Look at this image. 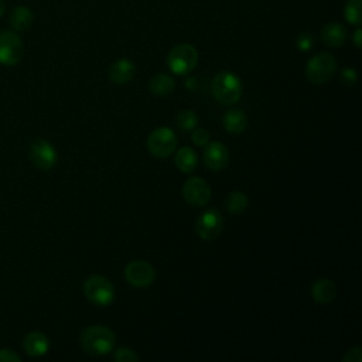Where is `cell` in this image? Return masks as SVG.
<instances>
[{
	"label": "cell",
	"mask_w": 362,
	"mask_h": 362,
	"mask_svg": "<svg viewBox=\"0 0 362 362\" xmlns=\"http://www.w3.org/2000/svg\"><path fill=\"white\" fill-rule=\"evenodd\" d=\"M23 52V42L16 33L0 31V64L14 66L21 61Z\"/></svg>",
	"instance_id": "52a82bcc"
},
{
	"label": "cell",
	"mask_w": 362,
	"mask_h": 362,
	"mask_svg": "<svg viewBox=\"0 0 362 362\" xmlns=\"http://www.w3.org/2000/svg\"><path fill=\"white\" fill-rule=\"evenodd\" d=\"M113 359L116 362H136L140 361V356L130 348H119L113 354Z\"/></svg>",
	"instance_id": "cb8c5ba5"
},
{
	"label": "cell",
	"mask_w": 362,
	"mask_h": 362,
	"mask_svg": "<svg viewBox=\"0 0 362 362\" xmlns=\"http://www.w3.org/2000/svg\"><path fill=\"white\" fill-rule=\"evenodd\" d=\"M134 71H136L134 64L130 59L122 58V59L115 61L110 65V68H109V79L113 83L123 85V83H127L129 81H132V78L134 75Z\"/></svg>",
	"instance_id": "4fadbf2b"
},
{
	"label": "cell",
	"mask_w": 362,
	"mask_h": 362,
	"mask_svg": "<svg viewBox=\"0 0 362 362\" xmlns=\"http://www.w3.org/2000/svg\"><path fill=\"white\" fill-rule=\"evenodd\" d=\"M4 14V3L0 0V17Z\"/></svg>",
	"instance_id": "4dcf8cb0"
},
{
	"label": "cell",
	"mask_w": 362,
	"mask_h": 362,
	"mask_svg": "<svg viewBox=\"0 0 362 362\" xmlns=\"http://www.w3.org/2000/svg\"><path fill=\"white\" fill-rule=\"evenodd\" d=\"M344 362H361L362 361V346H354L346 351L342 356Z\"/></svg>",
	"instance_id": "4316f807"
},
{
	"label": "cell",
	"mask_w": 362,
	"mask_h": 362,
	"mask_svg": "<svg viewBox=\"0 0 362 362\" xmlns=\"http://www.w3.org/2000/svg\"><path fill=\"white\" fill-rule=\"evenodd\" d=\"M361 7H362V0H348L345 6V18L348 23L359 25L361 24Z\"/></svg>",
	"instance_id": "7402d4cb"
},
{
	"label": "cell",
	"mask_w": 362,
	"mask_h": 362,
	"mask_svg": "<svg viewBox=\"0 0 362 362\" xmlns=\"http://www.w3.org/2000/svg\"><path fill=\"white\" fill-rule=\"evenodd\" d=\"M296 45H297V48H298L300 51L305 52V51H308V49L313 48V45H314V37H313L310 33H301V34L297 37V40H296Z\"/></svg>",
	"instance_id": "d4e9b609"
},
{
	"label": "cell",
	"mask_w": 362,
	"mask_h": 362,
	"mask_svg": "<svg viewBox=\"0 0 362 362\" xmlns=\"http://www.w3.org/2000/svg\"><path fill=\"white\" fill-rule=\"evenodd\" d=\"M81 346L85 352L100 356L109 354L116 342L115 332L105 325H90L81 334Z\"/></svg>",
	"instance_id": "6da1fadb"
},
{
	"label": "cell",
	"mask_w": 362,
	"mask_h": 362,
	"mask_svg": "<svg viewBox=\"0 0 362 362\" xmlns=\"http://www.w3.org/2000/svg\"><path fill=\"white\" fill-rule=\"evenodd\" d=\"M204 163L212 171H221L229 161V151L221 141H212L204 146Z\"/></svg>",
	"instance_id": "7c38bea8"
},
{
	"label": "cell",
	"mask_w": 362,
	"mask_h": 362,
	"mask_svg": "<svg viewBox=\"0 0 362 362\" xmlns=\"http://www.w3.org/2000/svg\"><path fill=\"white\" fill-rule=\"evenodd\" d=\"M175 89L174 79L167 74H156L150 81V90L157 96H167Z\"/></svg>",
	"instance_id": "d6986e66"
},
{
	"label": "cell",
	"mask_w": 362,
	"mask_h": 362,
	"mask_svg": "<svg viewBox=\"0 0 362 362\" xmlns=\"http://www.w3.org/2000/svg\"><path fill=\"white\" fill-rule=\"evenodd\" d=\"M348 33L346 28L339 23H329L325 24L321 30V40L325 45L329 47H341L346 41Z\"/></svg>",
	"instance_id": "9a60e30c"
},
{
	"label": "cell",
	"mask_w": 362,
	"mask_h": 362,
	"mask_svg": "<svg viewBox=\"0 0 362 362\" xmlns=\"http://www.w3.org/2000/svg\"><path fill=\"white\" fill-rule=\"evenodd\" d=\"M198 124V117L194 110H182L177 115V126L185 132L195 129Z\"/></svg>",
	"instance_id": "603a6c76"
},
{
	"label": "cell",
	"mask_w": 362,
	"mask_h": 362,
	"mask_svg": "<svg viewBox=\"0 0 362 362\" xmlns=\"http://www.w3.org/2000/svg\"><path fill=\"white\" fill-rule=\"evenodd\" d=\"M33 20H34L33 11L25 6L14 7L8 17L10 27L16 31H24V30L30 28L33 24Z\"/></svg>",
	"instance_id": "e0dca14e"
},
{
	"label": "cell",
	"mask_w": 362,
	"mask_h": 362,
	"mask_svg": "<svg viewBox=\"0 0 362 362\" xmlns=\"http://www.w3.org/2000/svg\"><path fill=\"white\" fill-rule=\"evenodd\" d=\"M354 41H355V45L359 48V47H361V30H359V28L355 31V37H354Z\"/></svg>",
	"instance_id": "f546056e"
},
{
	"label": "cell",
	"mask_w": 362,
	"mask_h": 362,
	"mask_svg": "<svg viewBox=\"0 0 362 362\" xmlns=\"http://www.w3.org/2000/svg\"><path fill=\"white\" fill-rule=\"evenodd\" d=\"M337 71V59L328 52H320L308 59L305 65V76L313 83L328 82Z\"/></svg>",
	"instance_id": "3957f363"
},
{
	"label": "cell",
	"mask_w": 362,
	"mask_h": 362,
	"mask_svg": "<svg viewBox=\"0 0 362 362\" xmlns=\"http://www.w3.org/2000/svg\"><path fill=\"white\" fill-rule=\"evenodd\" d=\"M341 76H342V81L346 82V83H349V85L356 83V79H358L356 72H355L352 68H344V69L341 71Z\"/></svg>",
	"instance_id": "f1b7e54d"
},
{
	"label": "cell",
	"mask_w": 362,
	"mask_h": 362,
	"mask_svg": "<svg viewBox=\"0 0 362 362\" xmlns=\"http://www.w3.org/2000/svg\"><path fill=\"white\" fill-rule=\"evenodd\" d=\"M85 297L95 305H109L115 300V287L103 276H90L83 283Z\"/></svg>",
	"instance_id": "5b68a950"
},
{
	"label": "cell",
	"mask_w": 362,
	"mask_h": 362,
	"mask_svg": "<svg viewBox=\"0 0 362 362\" xmlns=\"http://www.w3.org/2000/svg\"><path fill=\"white\" fill-rule=\"evenodd\" d=\"M223 127L233 134L242 133L247 126V117L242 109H230L223 115Z\"/></svg>",
	"instance_id": "ac0fdd59"
},
{
	"label": "cell",
	"mask_w": 362,
	"mask_h": 362,
	"mask_svg": "<svg viewBox=\"0 0 362 362\" xmlns=\"http://www.w3.org/2000/svg\"><path fill=\"white\" fill-rule=\"evenodd\" d=\"M174 161L178 170H181L182 173H191L195 170L198 158H197V153L191 147H181L177 151Z\"/></svg>",
	"instance_id": "ffe728a7"
},
{
	"label": "cell",
	"mask_w": 362,
	"mask_h": 362,
	"mask_svg": "<svg viewBox=\"0 0 362 362\" xmlns=\"http://www.w3.org/2000/svg\"><path fill=\"white\" fill-rule=\"evenodd\" d=\"M212 93L222 105H233L242 96V82L230 71H221L212 81Z\"/></svg>",
	"instance_id": "7a4b0ae2"
},
{
	"label": "cell",
	"mask_w": 362,
	"mask_h": 362,
	"mask_svg": "<svg viewBox=\"0 0 362 362\" xmlns=\"http://www.w3.org/2000/svg\"><path fill=\"white\" fill-rule=\"evenodd\" d=\"M198 62V52L191 44L175 45L167 57V65L177 75L189 74Z\"/></svg>",
	"instance_id": "277c9868"
},
{
	"label": "cell",
	"mask_w": 362,
	"mask_h": 362,
	"mask_svg": "<svg viewBox=\"0 0 362 362\" xmlns=\"http://www.w3.org/2000/svg\"><path fill=\"white\" fill-rule=\"evenodd\" d=\"M337 287L331 279H318L311 287V297L318 304H328L335 298Z\"/></svg>",
	"instance_id": "5bb4252c"
},
{
	"label": "cell",
	"mask_w": 362,
	"mask_h": 362,
	"mask_svg": "<svg viewBox=\"0 0 362 362\" xmlns=\"http://www.w3.org/2000/svg\"><path fill=\"white\" fill-rule=\"evenodd\" d=\"M191 140L195 146H199V147H204L205 144L209 143V133L205 130V129H195L192 132V136H191Z\"/></svg>",
	"instance_id": "484cf974"
},
{
	"label": "cell",
	"mask_w": 362,
	"mask_h": 362,
	"mask_svg": "<svg viewBox=\"0 0 362 362\" xmlns=\"http://www.w3.org/2000/svg\"><path fill=\"white\" fill-rule=\"evenodd\" d=\"M21 358L13 349L3 348L0 349V362H18Z\"/></svg>",
	"instance_id": "83f0119b"
},
{
	"label": "cell",
	"mask_w": 362,
	"mask_h": 362,
	"mask_svg": "<svg viewBox=\"0 0 362 362\" xmlns=\"http://www.w3.org/2000/svg\"><path fill=\"white\" fill-rule=\"evenodd\" d=\"M182 197L191 206H204L211 198V187L201 177H191L182 185Z\"/></svg>",
	"instance_id": "9c48e42d"
},
{
	"label": "cell",
	"mask_w": 362,
	"mask_h": 362,
	"mask_svg": "<svg viewBox=\"0 0 362 362\" xmlns=\"http://www.w3.org/2000/svg\"><path fill=\"white\" fill-rule=\"evenodd\" d=\"M222 228H223V218L221 212L215 208L204 211L195 223L197 233L199 235V238L205 240H212L218 238V235L222 232Z\"/></svg>",
	"instance_id": "30bf717a"
},
{
	"label": "cell",
	"mask_w": 362,
	"mask_h": 362,
	"mask_svg": "<svg viewBox=\"0 0 362 362\" xmlns=\"http://www.w3.org/2000/svg\"><path fill=\"white\" fill-rule=\"evenodd\" d=\"M23 348L30 356H42L49 348V341L42 332H30L23 341Z\"/></svg>",
	"instance_id": "2e32d148"
},
{
	"label": "cell",
	"mask_w": 362,
	"mask_h": 362,
	"mask_svg": "<svg viewBox=\"0 0 362 362\" xmlns=\"http://www.w3.org/2000/svg\"><path fill=\"white\" fill-rule=\"evenodd\" d=\"M127 283L137 288H144L153 284L156 279L154 267L144 260H132L124 269Z\"/></svg>",
	"instance_id": "ba28073f"
},
{
	"label": "cell",
	"mask_w": 362,
	"mask_h": 362,
	"mask_svg": "<svg viewBox=\"0 0 362 362\" xmlns=\"http://www.w3.org/2000/svg\"><path fill=\"white\" fill-rule=\"evenodd\" d=\"M147 147L154 157L165 158L177 147V136L168 127H158L153 130L147 139Z\"/></svg>",
	"instance_id": "8992f818"
},
{
	"label": "cell",
	"mask_w": 362,
	"mask_h": 362,
	"mask_svg": "<svg viewBox=\"0 0 362 362\" xmlns=\"http://www.w3.org/2000/svg\"><path fill=\"white\" fill-rule=\"evenodd\" d=\"M30 160L37 168L47 171L55 165L57 151L49 141L38 139L30 147Z\"/></svg>",
	"instance_id": "8fae6325"
},
{
	"label": "cell",
	"mask_w": 362,
	"mask_h": 362,
	"mask_svg": "<svg viewBox=\"0 0 362 362\" xmlns=\"http://www.w3.org/2000/svg\"><path fill=\"white\" fill-rule=\"evenodd\" d=\"M226 208L232 214H240L247 208V197L242 191H232L226 198Z\"/></svg>",
	"instance_id": "44dd1931"
}]
</instances>
